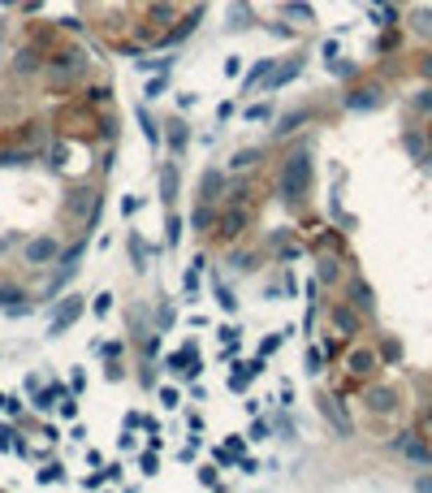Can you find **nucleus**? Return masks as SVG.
Segmentation results:
<instances>
[{
    "label": "nucleus",
    "instance_id": "f257e3e1",
    "mask_svg": "<svg viewBox=\"0 0 432 493\" xmlns=\"http://www.w3.org/2000/svg\"><path fill=\"white\" fill-rule=\"evenodd\" d=\"M302 182H307V156H294L290 169H286V195H294Z\"/></svg>",
    "mask_w": 432,
    "mask_h": 493
},
{
    "label": "nucleus",
    "instance_id": "f03ea898",
    "mask_svg": "<svg viewBox=\"0 0 432 493\" xmlns=\"http://www.w3.org/2000/svg\"><path fill=\"white\" fill-rule=\"evenodd\" d=\"M78 311H83V303H78V299H69V303H65V311H61V316L53 320V333H61V329H69L74 320H78Z\"/></svg>",
    "mask_w": 432,
    "mask_h": 493
},
{
    "label": "nucleus",
    "instance_id": "7ed1b4c3",
    "mask_svg": "<svg viewBox=\"0 0 432 493\" xmlns=\"http://www.w3.org/2000/svg\"><path fill=\"white\" fill-rule=\"evenodd\" d=\"M53 251H57V243H53V238H39V243H31V247H27V259H48Z\"/></svg>",
    "mask_w": 432,
    "mask_h": 493
},
{
    "label": "nucleus",
    "instance_id": "20e7f679",
    "mask_svg": "<svg viewBox=\"0 0 432 493\" xmlns=\"http://www.w3.org/2000/svg\"><path fill=\"white\" fill-rule=\"evenodd\" d=\"M350 368H354V372H372V368H376L372 351H354V355H350Z\"/></svg>",
    "mask_w": 432,
    "mask_h": 493
},
{
    "label": "nucleus",
    "instance_id": "39448f33",
    "mask_svg": "<svg viewBox=\"0 0 432 493\" xmlns=\"http://www.w3.org/2000/svg\"><path fill=\"white\" fill-rule=\"evenodd\" d=\"M39 480H43V485H57V480H65V472L53 463V467H43V472H39Z\"/></svg>",
    "mask_w": 432,
    "mask_h": 493
},
{
    "label": "nucleus",
    "instance_id": "423d86ee",
    "mask_svg": "<svg viewBox=\"0 0 432 493\" xmlns=\"http://www.w3.org/2000/svg\"><path fill=\"white\" fill-rule=\"evenodd\" d=\"M173 191H177V173L169 169V173H165V199H173Z\"/></svg>",
    "mask_w": 432,
    "mask_h": 493
},
{
    "label": "nucleus",
    "instance_id": "0eeeda50",
    "mask_svg": "<svg viewBox=\"0 0 432 493\" xmlns=\"http://www.w3.org/2000/svg\"><path fill=\"white\" fill-rule=\"evenodd\" d=\"M333 320H337L342 329H354V316H350V311H333Z\"/></svg>",
    "mask_w": 432,
    "mask_h": 493
}]
</instances>
